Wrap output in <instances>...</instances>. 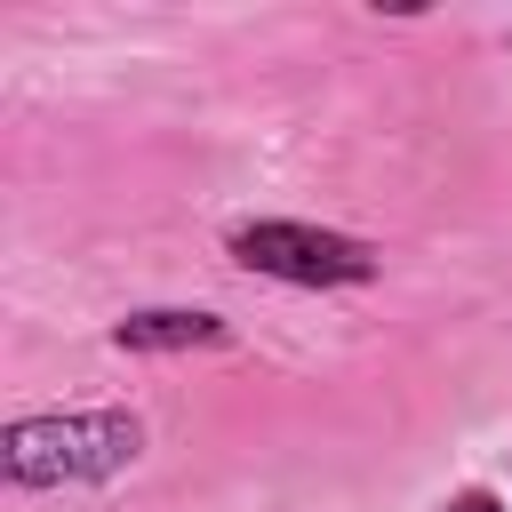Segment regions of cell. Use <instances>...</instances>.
Returning a JSON list of instances; mask_svg holds the SVG:
<instances>
[{
    "instance_id": "obj_3",
    "label": "cell",
    "mask_w": 512,
    "mask_h": 512,
    "mask_svg": "<svg viewBox=\"0 0 512 512\" xmlns=\"http://www.w3.org/2000/svg\"><path fill=\"white\" fill-rule=\"evenodd\" d=\"M224 328L208 312H144V320H120V344L128 352H184V344H216Z\"/></svg>"
},
{
    "instance_id": "obj_1",
    "label": "cell",
    "mask_w": 512,
    "mask_h": 512,
    "mask_svg": "<svg viewBox=\"0 0 512 512\" xmlns=\"http://www.w3.org/2000/svg\"><path fill=\"white\" fill-rule=\"evenodd\" d=\"M136 456V424L128 416H40V424H8V480L40 488V480H96L120 472Z\"/></svg>"
},
{
    "instance_id": "obj_4",
    "label": "cell",
    "mask_w": 512,
    "mask_h": 512,
    "mask_svg": "<svg viewBox=\"0 0 512 512\" xmlns=\"http://www.w3.org/2000/svg\"><path fill=\"white\" fill-rule=\"evenodd\" d=\"M448 512H496V496H456Z\"/></svg>"
},
{
    "instance_id": "obj_2",
    "label": "cell",
    "mask_w": 512,
    "mask_h": 512,
    "mask_svg": "<svg viewBox=\"0 0 512 512\" xmlns=\"http://www.w3.org/2000/svg\"><path fill=\"white\" fill-rule=\"evenodd\" d=\"M232 256L248 272H280V280H368L376 256L360 240H336V232H304V224H248L232 232Z\"/></svg>"
}]
</instances>
